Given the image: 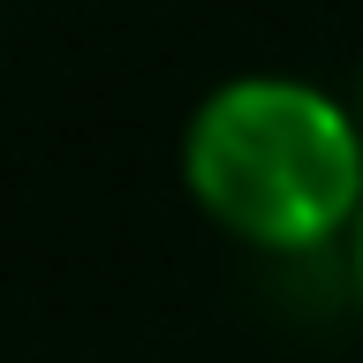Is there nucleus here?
<instances>
[{
  "mask_svg": "<svg viewBox=\"0 0 363 363\" xmlns=\"http://www.w3.org/2000/svg\"><path fill=\"white\" fill-rule=\"evenodd\" d=\"M182 189L242 250H333L363 212V121L325 84L280 68L227 76L182 121Z\"/></svg>",
  "mask_w": 363,
  "mask_h": 363,
  "instance_id": "obj_1",
  "label": "nucleus"
},
{
  "mask_svg": "<svg viewBox=\"0 0 363 363\" xmlns=\"http://www.w3.org/2000/svg\"><path fill=\"white\" fill-rule=\"evenodd\" d=\"M348 280H356V303H363V212H356V227H348Z\"/></svg>",
  "mask_w": 363,
  "mask_h": 363,
  "instance_id": "obj_2",
  "label": "nucleus"
},
{
  "mask_svg": "<svg viewBox=\"0 0 363 363\" xmlns=\"http://www.w3.org/2000/svg\"><path fill=\"white\" fill-rule=\"evenodd\" d=\"M348 106H356V121H363V68H356V99H348Z\"/></svg>",
  "mask_w": 363,
  "mask_h": 363,
  "instance_id": "obj_3",
  "label": "nucleus"
}]
</instances>
